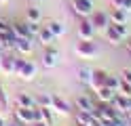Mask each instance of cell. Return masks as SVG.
Segmentation results:
<instances>
[{
  "mask_svg": "<svg viewBox=\"0 0 131 126\" xmlns=\"http://www.w3.org/2000/svg\"><path fill=\"white\" fill-rule=\"evenodd\" d=\"M74 53L78 57H83V59H95L100 55V46H97L93 40H80V42H76Z\"/></svg>",
  "mask_w": 131,
  "mask_h": 126,
  "instance_id": "6da1fadb",
  "label": "cell"
},
{
  "mask_svg": "<svg viewBox=\"0 0 131 126\" xmlns=\"http://www.w3.org/2000/svg\"><path fill=\"white\" fill-rule=\"evenodd\" d=\"M13 116H15L17 122H21L23 126H28V124L34 122V107H21V105H17L13 109Z\"/></svg>",
  "mask_w": 131,
  "mask_h": 126,
  "instance_id": "7a4b0ae2",
  "label": "cell"
},
{
  "mask_svg": "<svg viewBox=\"0 0 131 126\" xmlns=\"http://www.w3.org/2000/svg\"><path fill=\"white\" fill-rule=\"evenodd\" d=\"M110 105L116 109V111H121V114H129L131 111V97H125V95H121V92H114Z\"/></svg>",
  "mask_w": 131,
  "mask_h": 126,
  "instance_id": "3957f363",
  "label": "cell"
},
{
  "mask_svg": "<svg viewBox=\"0 0 131 126\" xmlns=\"http://www.w3.org/2000/svg\"><path fill=\"white\" fill-rule=\"evenodd\" d=\"M36 74H38L36 65L32 63L30 59H26V61H23V65L17 69V74H15V76H19L23 82H30V80H34V78H36Z\"/></svg>",
  "mask_w": 131,
  "mask_h": 126,
  "instance_id": "277c9868",
  "label": "cell"
},
{
  "mask_svg": "<svg viewBox=\"0 0 131 126\" xmlns=\"http://www.w3.org/2000/svg\"><path fill=\"white\" fill-rule=\"evenodd\" d=\"M89 21H91V25L95 30H104L106 25L110 23V17L106 11H93L91 15H89Z\"/></svg>",
  "mask_w": 131,
  "mask_h": 126,
  "instance_id": "5b68a950",
  "label": "cell"
},
{
  "mask_svg": "<svg viewBox=\"0 0 131 126\" xmlns=\"http://www.w3.org/2000/svg\"><path fill=\"white\" fill-rule=\"evenodd\" d=\"M72 8L80 17H89L93 13V2L91 0H72Z\"/></svg>",
  "mask_w": 131,
  "mask_h": 126,
  "instance_id": "8992f818",
  "label": "cell"
},
{
  "mask_svg": "<svg viewBox=\"0 0 131 126\" xmlns=\"http://www.w3.org/2000/svg\"><path fill=\"white\" fill-rule=\"evenodd\" d=\"M51 107L55 109V111L63 114V116H70V114H72V107H70V103H68L66 99H61L59 95H51Z\"/></svg>",
  "mask_w": 131,
  "mask_h": 126,
  "instance_id": "52a82bcc",
  "label": "cell"
},
{
  "mask_svg": "<svg viewBox=\"0 0 131 126\" xmlns=\"http://www.w3.org/2000/svg\"><path fill=\"white\" fill-rule=\"evenodd\" d=\"M106 74L104 69H91V78H89V84L87 86L91 88V90H97L100 86H104V82H106Z\"/></svg>",
  "mask_w": 131,
  "mask_h": 126,
  "instance_id": "ba28073f",
  "label": "cell"
},
{
  "mask_svg": "<svg viewBox=\"0 0 131 126\" xmlns=\"http://www.w3.org/2000/svg\"><path fill=\"white\" fill-rule=\"evenodd\" d=\"M15 50H19L23 57H30L34 50V42L32 38H15Z\"/></svg>",
  "mask_w": 131,
  "mask_h": 126,
  "instance_id": "9c48e42d",
  "label": "cell"
},
{
  "mask_svg": "<svg viewBox=\"0 0 131 126\" xmlns=\"http://www.w3.org/2000/svg\"><path fill=\"white\" fill-rule=\"evenodd\" d=\"M102 34H104V38H106V42H110L112 46H118L121 42H123V38H121V34L114 30V25L112 23H108L106 27L102 30Z\"/></svg>",
  "mask_w": 131,
  "mask_h": 126,
  "instance_id": "30bf717a",
  "label": "cell"
},
{
  "mask_svg": "<svg viewBox=\"0 0 131 126\" xmlns=\"http://www.w3.org/2000/svg\"><path fill=\"white\" fill-rule=\"evenodd\" d=\"M0 72H2L4 76H15V72H13V57L9 55V53H0Z\"/></svg>",
  "mask_w": 131,
  "mask_h": 126,
  "instance_id": "8fae6325",
  "label": "cell"
},
{
  "mask_svg": "<svg viewBox=\"0 0 131 126\" xmlns=\"http://www.w3.org/2000/svg\"><path fill=\"white\" fill-rule=\"evenodd\" d=\"M95 32H97V30L91 25V21H89V19L78 25V38H80V40H93Z\"/></svg>",
  "mask_w": 131,
  "mask_h": 126,
  "instance_id": "7c38bea8",
  "label": "cell"
},
{
  "mask_svg": "<svg viewBox=\"0 0 131 126\" xmlns=\"http://www.w3.org/2000/svg\"><path fill=\"white\" fill-rule=\"evenodd\" d=\"M11 30L17 38H32L30 30H28V21H15V23H11Z\"/></svg>",
  "mask_w": 131,
  "mask_h": 126,
  "instance_id": "4fadbf2b",
  "label": "cell"
},
{
  "mask_svg": "<svg viewBox=\"0 0 131 126\" xmlns=\"http://www.w3.org/2000/svg\"><path fill=\"white\" fill-rule=\"evenodd\" d=\"M76 107L83 109V111H91V109L95 107V101L91 95H78L76 97Z\"/></svg>",
  "mask_w": 131,
  "mask_h": 126,
  "instance_id": "5bb4252c",
  "label": "cell"
},
{
  "mask_svg": "<svg viewBox=\"0 0 131 126\" xmlns=\"http://www.w3.org/2000/svg\"><path fill=\"white\" fill-rule=\"evenodd\" d=\"M93 92H95V99H97V101H102V103H110L112 97H114V90L108 88L106 84H104V86H100L97 90H93Z\"/></svg>",
  "mask_w": 131,
  "mask_h": 126,
  "instance_id": "9a60e30c",
  "label": "cell"
},
{
  "mask_svg": "<svg viewBox=\"0 0 131 126\" xmlns=\"http://www.w3.org/2000/svg\"><path fill=\"white\" fill-rule=\"evenodd\" d=\"M108 17H110V23H127V11H123L118 6H112Z\"/></svg>",
  "mask_w": 131,
  "mask_h": 126,
  "instance_id": "2e32d148",
  "label": "cell"
},
{
  "mask_svg": "<svg viewBox=\"0 0 131 126\" xmlns=\"http://www.w3.org/2000/svg\"><path fill=\"white\" fill-rule=\"evenodd\" d=\"M38 42H42V44H51V42L55 40V36H53V32L49 30V25H40V30H38Z\"/></svg>",
  "mask_w": 131,
  "mask_h": 126,
  "instance_id": "e0dca14e",
  "label": "cell"
},
{
  "mask_svg": "<svg viewBox=\"0 0 131 126\" xmlns=\"http://www.w3.org/2000/svg\"><path fill=\"white\" fill-rule=\"evenodd\" d=\"M57 63V50L55 48H49L45 57H42V67H47V69H51V67H55Z\"/></svg>",
  "mask_w": 131,
  "mask_h": 126,
  "instance_id": "ac0fdd59",
  "label": "cell"
},
{
  "mask_svg": "<svg viewBox=\"0 0 131 126\" xmlns=\"http://www.w3.org/2000/svg\"><path fill=\"white\" fill-rule=\"evenodd\" d=\"M15 101H17V105H21V107H34L36 105V99H32L28 92H17Z\"/></svg>",
  "mask_w": 131,
  "mask_h": 126,
  "instance_id": "d6986e66",
  "label": "cell"
},
{
  "mask_svg": "<svg viewBox=\"0 0 131 126\" xmlns=\"http://www.w3.org/2000/svg\"><path fill=\"white\" fill-rule=\"evenodd\" d=\"M47 25H49V30L53 32V36H55V38H59V36H63V34H66V27H63V23H61V21H49Z\"/></svg>",
  "mask_w": 131,
  "mask_h": 126,
  "instance_id": "ffe728a7",
  "label": "cell"
},
{
  "mask_svg": "<svg viewBox=\"0 0 131 126\" xmlns=\"http://www.w3.org/2000/svg\"><path fill=\"white\" fill-rule=\"evenodd\" d=\"M40 120L47 122L49 126H53V107H40Z\"/></svg>",
  "mask_w": 131,
  "mask_h": 126,
  "instance_id": "44dd1931",
  "label": "cell"
},
{
  "mask_svg": "<svg viewBox=\"0 0 131 126\" xmlns=\"http://www.w3.org/2000/svg\"><path fill=\"white\" fill-rule=\"evenodd\" d=\"M104 84L116 92V90H118V84H121V78H116V76H110V74H108V76H106V82H104Z\"/></svg>",
  "mask_w": 131,
  "mask_h": 126,
  "instance_id": "7402d4cb",
  "label": "cell"
},
{
  "mask_svg": "<svg viewBox=\"0 0 131 126\" xmlns=\"http://www.w3.org/2000/svg\"><path fill=\"white\" fill-rule=\"evenodd\" d=\"M36 105H40V107H51V95H49V92H40V95L36 97Z\"/></svg>",
  "mask_w": 131,
  "mask_h": 126,
  "instance_id": "603a6c76",
  "label": "cell"
},
{
  "mask_svg": "<svg viewBox=\"0 0 131 126\" xmlns=\"http://www.w3.org/2000/svg\"><path fill=\"white\" fill-rule=\"evenodd\" d=\"M26 15H28V21H40V8L38 6H28Z\"/></svg>",
  "mask_w": 131,
  "mask_h": 126,
  "instance_id": "cb8c5ba5",
  "label": "cell"
},
{
  "mask_svg": "<svg viewBox=\"0 0 131 126\" xmlns=\"http://www.w3.org/2000/svg\"><path fill=\"white\" fill-rule=\"evenodd\" d=\"M116 92H121V95H125V97H131V84H129V82H125V80H121L118 90H116Z\"/></svg>",
  "mask_w": 131,
  "mask_h": 126,
  "instance_id": "d4e9b609",
  "label": "cell"
},
{
  "mask_svg": "<svg viewBox=\"0 0 131 126\" xmlns=\"http://www.w3.org/2000/svg\"><path fill=\"white\" fill-rule=\"evenodd\" d=\"M112 6H118L123 11H131V0H110Z\"/></svg>",
  "mask_w": 131,
  "mask_h": 126,
  "instance_id": "484cf974",
  "label": "cell"
},
{
  "mask_svg": "<svg viewBox=\"0 0 131 126\" xmlns=\"http://www.w3.org/2000/svg\"><path fill=\"white\" fill-rule=\"evenodd\" d=\"M114 25V30H116L118 34H121V38L125 40L127 36H129V30H127V23H112Z\"/></svg>",
  "mask_w": 131,
  "mask_h": 126,
  "instance_id": "4316f807",
  "label": "cell"
},
{
  "mask_svg": "<svg viewBox=\"0 0 131 126\" xmlns=\"http://www.w3.org/2000/svg\"><path fill=\"white\" fill-rule=\"evenodd\" d=\"M89 78H91V69H85V67H80L78 69V80L83 84H89Z\"/></svg>",
  "mask_w": 131,
  "mask_h": 126,
  "instance_id": "83f0119b",
  "label": "cell"
},
{
  "mask_svg": "<svg viewBox=\"0 0 131 126\" xmlns=\"http://www.w3.org/2000/svg\"><path fill=\"white\" fill-rule=\"evenodd\" d=\"M28 30H30V36L34 38L36 34H38V30H40V25H38V21H28Z\"/></svg>",
  "mask_w": 131,
  "mask_h": 126,
  "instance_id": "f1b7e54d",
  "label": "cell"
},
{
  "mask_svg": "<svg viewBox=\"0 0 131 126\" xmlns=\"http://www.w3.org/2000/svg\"><path fill=\"white\" fill-rule=\"evenodd\" d=\"M100 126H118V124L114 122L112 118H106V116H102V118H100Z\"/></svg>",
  "mask_w": 131,
  "mask_h": 126,
  "instance_id": "f546056e",
  "label": "cell"
},
{
  "mask_svg": "<svg viewBox=\"0 0 131 126\" xmlns=\"http://www.w3.org/2000/svg\"><path fill=\"white\" fill-rule=\"evenodd\" d=\"M6 32H13L11 30V23L6 19H0V34H6Z\"/></svg>",
  "mask_w": 131,
  "mask_h": 126,
  "instance_id": "4dcf8cb0",
  "label": "cell"
},
{
  "mask_svg": "<svg viewBox=\"0 0 131 126\" xmlns=\"http://www.w3.org/2000/svg\"><path fill=\"white\" fill-rule=\"evenodd\" d=\"M6 103H9V101H6V92L0 86V109H6Z\"/></svg>",
  "mask_w": 131,
  "mask_h": 126,
  "instance_id": "1f68e13d",
  "label": "cell"
},
{
  "mask_svg": "<svg viewBox=\"0 0 131 126\" xmlns=\"http://www.w3.org/2000/svg\"><path fill=\"white\" fill-rule=\"evenodd\" d=\"M121 80H125V82L131 84V69H129V67H125V69L121 72Z\"/></svg>",
  "mask_w": 131,
  "mask_h": 126,
  "instance_id": "d6a6232c",
  "label": "cell"
},
{
  "mask_svg": "<svg viewBox=\"0 0 131 126\" xmlns=\"http://www.w3.org/2000/svg\"><path fill=\"white\" fill-rule=\"evenodd\" d=\"M28 126H49L47 122H42V120H34L32 124H28Z\"/></svg>",
  "mask_w": 131,
  "mask_h": 126,
  "instance_id": "836d02e7",
  "label": "cell"
},
{
  "mask_svg": "<svg viewBox=\"0 0 131 126\" xmlns=\"http://www.w3.org/2000/svg\"><path fill=\"white\" fill-rule=\"evenodd\" d=\"M6 126H23L21 122H17V120H15V122H11V124H6Z\"/></svg>",
  "mask_w": 131,
  "mask_h": 126,
  "instance_id": "e575fe53",
  "label": "cell"
},
{
  "mask_svg": "<svg viewBox=\"0 0 131 126\" xmlns=\"http://www.w3.org/2000/svg\"><path fill=\"white\" fill-rule=\"evenodd\" d=\"M0 126H6V124H4V120H2V118H0Z\"/></svg>",
  "mask_w": 131,
  "mask_h": 126,
  "instance_id": "d590c367",
  "label": "cell"
},
{
  "mask_svg": "<svg viewBox=\"0 0 131 126\" xmlns=\"http://www.w3.org/2000/svg\"><path fill=\"white\" fill-rule=\"evenodd\" d=\"M4 2H9V0H0V4H4Z\"/></svg>",
  "mask_w": 131,
  "mask_h": 126,
  "instance_id": "8d00e7d4",
  "label": "cell"
},
{
  "mask_svg": "<svg viewBox=\"0 0 131 126\" xmlns=\"http://www.w3.org/2000/svg\"><path fill=\"white\" fill-rule=\"evenodd\" d=\"M129 122H131V111H129Z\"/></svg>",
  "mask_w": 131,
  "mask_h": 126,
  "instance_id": "74e56055",
  "label": "cell"
},
{
  "mask_svg": "<svg viewBox=\"0 0 131 126\" xmlns=\"http://www.w3.org/2000/svg\"><path fill=\"white\" fill-rule=\"evenodd\" d=\"M76 126H85V124H78V122H76Z\"/></svg>",
  "mask_w": 131,
  "mask_h": 126,
  "instance_id": "f35d334b",
  "label": "cell"
},
{
  "mask_svg": "<svg viewBox=\"0 0 131 126\" xmlns=\"http://www.w3.org/2000/svg\"><path fill=\"white\" fill-rule=\"evenodd\" d=\"M32 2H40V0H32Z\"/></svg>",
  "mask_w": 131,
  "mask_h": 126,
  "instance_id": "ab89813d",
  "label": "cell"
},
{
  "mask_svg": "<svg viewBox=\"0 0 131 126\" xmlns=\"http://www.w3.org/2000/svg\"><path fill=\"white\" fill-rule=\"evenodd\" d=\"M0 53H2V48H0Z\"/></svg>",
  "mask_w": 131,
  "mask_h": 126,
  "instance_id": "60d3db41",
  "label": "cell"
}]
</instances>
